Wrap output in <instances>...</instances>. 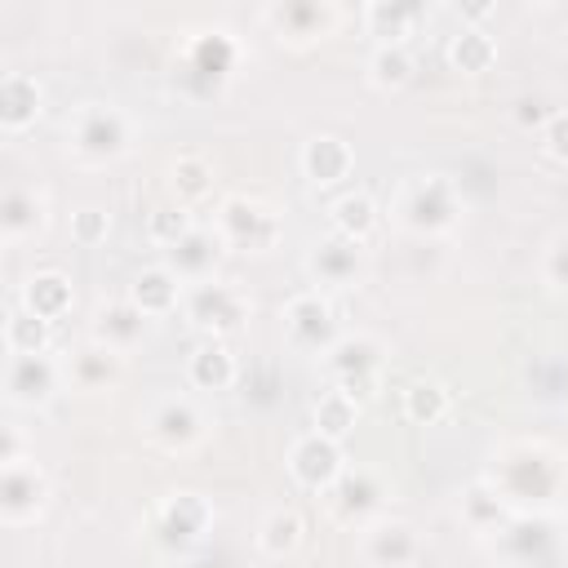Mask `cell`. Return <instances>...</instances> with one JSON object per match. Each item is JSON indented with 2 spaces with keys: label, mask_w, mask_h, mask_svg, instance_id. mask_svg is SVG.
<instances>
[{
  "label": "cell",
  "mask_w": 568,
  "mask_h": 568,
  "mask_svg": "<svg viewBox=\"0 0 568 568\" xmlns=\"http://www.w3.org/2000/svg\"><path fill=\"white\" fill-rule=\"evenodd\" d=\"M484 479L510 501L515 515H550L568 488V453L546 439H506L488 457Z\"/></svg>",
  "instance_id": "obj_1"
},
{
  "label": "cell",
  "mask_w": 568,
  "mask_h": 568,
  "mask_svg": "<svg viewBox=\"0 0 568 568\" xmlns=\"http://www.w3.org/2000/svg\"><path fill=\"white\" fill-rule=\"evenodd\" d=\"M466 213L462 186L448 173H413L399 182L395 200H390V217L395 226H404L408 235H448Z\"/></svg>",
  "instance_id": "obj_2"
},
{
  "label": "cell",
  "mask_w": 568,
  "mask_h": 568,
  "mask_svg": "<svg viewBox=\"0 0 568 568\" xmlns=\"http://www.w3.org/2000/svg\"><path fill=\"white\" fill-rule=\"evenodd\" d=\"M133 124L115 102H80L67 120V151L80 164H111L129 151Z\"/></svg>",
  "instance_id": "obj_3"
},
{
  "label": "cell",
  "mask_w": 568,
  "mask_h": 568,
  "mask_svg": "<svg viewBox=\"0 0 568 568\" xmlns=\"http://www.w3.org/2000/svg\"><path fill=\"white\" fill-rule=\"evenodd\" d=\"M213 231L217 240L231 248V253H248V257H262L280 244L284 235V217L257 200V195H226L213 213Z\"/></svg>",
  "instance_id": "obj_4"
},
{
  "label": "cell",
  "mask_w": 568,
  "mask_h": 568,
  "mask_svg": "<svg viewBox=\"0 0 568 568\" xmlns=\"http://www.w3.org/2000/svg\"><path fill=\"white\" fill-rule=\"evenodd\" d=\"M382 342L368 337V333H342L328 351H324V373L333 377V386L342 395H351L359 408L377 395V382H382Z\"/></svg>",
  "instance_id": "obj_5"
},
{
  "label": "cell",
  "mask_w": 568,
  "mask_h": 568,
  "mask_svg": "<svg viewBox=\"0 0 568 568\" xmlns=\"http://www.w3.org/2000/svg\"><path fill=\"white\" fill-rule=\"evenodd\" d=\"M182 311H186V324L204 337H235L253 311V302L244 297V288L235 284H222V280H204V284H191L182 293Z\"/></svg>",
  "instance_id": "obj_6"
},
{
  "label": "cell",
  "mask_w": 568,
  "mask_h": 568,
  "mask_svg": "<svg viewBox=\"0 0 568 568\" xmlns=\"http://www.w3.org/2000/svg\"><path fill=\"white\" fill-rule=\"evenodd\" d=\"M213 528V506L200 493H169L151 510V541L164 555H191Z\"/></svg>",
  "instance_id": "obj_7"
},
{
  "label": "cell",
  "mask_w": 568,
  "mask_h": 568,
  "mask_svg": "<svg viewBox=\"0 0 568 568\" xmlns=\"http://www.w3.org/2000/svg\"><path fill=\"white\" fill-rule=\"evenodd\" d=\"M284 337L293 351H306V355H324L337 337H342V324H337V306L328 293L320 288H302L284 302Z\"/></svg>",
  "instance_id": "obj_8"
},
{
  "label": "cell",
  "mask_w": 568,
  "mask_h": 568,
  "mask_svg": "<svg viewBox=\"0 0 568 568\" xmlns=\"http://www.w3.org/2000/svg\"><path fill=\"white\" fill-rule=\"evenodd\" d=\"M306 280L311 288L320 293H342V288H355L364 275H368V248L359 240H346L337 231H328L324 240H315L306 248Z\"/></svg>",
  "instance_id": "obj_9"
},
{
  "label": "cell",
  "mask_w": 568,
  "mask_h": 568,
  "mask_svg": "<svg viewBox=\"0 0 568 568\" xmlns=\"http://www.w3.org/2000/svg\"><path fill=\"white\" fill-rule=\"evenodd\" d=\"M342 9L333 0H271L262 4V22L271 27V36L280 44H293V49H306L324 36H333Z\"/></svg>",
  "instance_id": "obj_10"
},
{
  "label": "cell",
  "mask_w": 568,
  "mask_h": 568,
  "mask_svg": "<svg viewBox=\"0 0 568 568\" xmlns=\"http://www.w3.org/2000/svg\"><path fill=\"white\" fill-rule=\"evenodd\" d=\"M555 546H559V524L555 515H515L497 537H493V550L501 564L510 568H546L555 559Z\"/></svg>",
  "instance_id": "obj_11"
},
{
  "label": "cell",
  "mask_w": 568,
  "mask_h": 568,
  "mask_svg": "<svg viewBox=\"0 0 568 568\" xmlns=\"http://www.w3.org/2000/svg\"><path fill=\"white\" fill-rule=\"evenodd\" d=\"M324 506H328L333 524H342V528H368L382 515V506H386V484H382V475H373L364 466H346L342 479L324 493Z\"/></svg>",
  "instance_id": "obj_12"
},
{
  "label": "cell",
  "mask_w": 568,
  "mask_h": 568,
  "mask_svg": "<svg viewBox=\"0 0 568 568\" xmlns=\"http://www.w3.org/2000/svg\"><path fill=\"white\" fill-rule=\"evenodd\" d=\"M49 506V475L36 466V457H18L0 466V519L9 528L36 524Z\"/></svg>",
  "instance_id": "obj_13"
},
{
  "label": "cell",
  "mask_w": 568,
  "mask_h": 568,
  "mask_svg": "<svg viewBox=\"0 0 568 568\" xmlns=\"http://www.w3.org/2000/svg\"><path fill=\"white\" fill-rule=\"evenodd\" d=\"M284 462H288V475H293L302 488H311V493H328V488L342 479V470H346L342 444L328 439V435H320V430L297 435Z\"/></svg>",
  "instance_id": "obj_14"
},
{
  "label": "cell",
  "mask_w": 568,
  "mask_h": 568,
  "mask_svg": "<svg viewBox=\"0 0 568 568\" xmlns=\"http://www.w3.org/2000/svg\"><path fill=\"white\" fill-rule=\"evenodd\" d=\"M204 413L186 395H169L146 413V439L160 453H191L204 439Z\"/></svg>",
  "instance_id": "obj_15"
},
{
  "label": "cell",
  "mask_w": 568,
  "mask_h": 568,
  "mask_svg": "<svg viewBox=\"0 0 568 568\" xmlns=\"http://www.w3.org/2000/svg\"><path fill=\"white\" fill-rule=\"evenodd\" d=\"M62 368L53 355H9L4 364V399L13 408H44L58 395Z\"/></svg>",
  "instance_id": "obj_16"
},
{
  "label": "cell",
  "mask_w": 568,
  "mask_h": 568,
  "mask_svg": "<svg viewBox=\"0 0 568 568\" xmlns=\"http://www.w3.org/2000/svg\"><path fill=\"white\" fill-rule=\"evenodd\" d=\"M235 58H240V44H235L222 27H213V31H195V36L186 40L178 67H182V75L204 80V89H217V84L235 71Z\"/></svg>",
  "instance_id": "obj_17"
},
{
  "label": "cell",
  "mask_w": 568,
  "mask_h": 568,
  "mask_svg": "<svg viewBox=\"0 0 568 568\" xmlns=\"http://www.w3.org/2000/svg\"><path fill=\"white\" fill-rule=\"evenodd\" d=\"M359 555L373 568H413L422 555V537L408 519H373L359 537Z\"/></svg>",
  "instance_id": "obj_18"
},
{
  "label": "cell",
  "mask_w": 568,
  "mask_h": 568,
  "mask_svg": "<svg viewBox=\"0 0 568 568\" xmlns=\"http://www.w3.org/2000/svg\"><path fill=\"white\" fill-rule=\"evenodd\" d=\"M222 253H226V244L217 240V231H213V226H191L178 244H169V248H164V266H169V271L191 288V284L213 280V271H217Z\"/></svg>",
  "instance_id": "obj_19"
},
{
  "label": "cell",
  "mask_w": 568,
  "mask_h": 568,
  "mask_svg": "<svg viewBox=\"0 0 568 568\" xmlns=\"http://www.w3.org/2000/svg\"><path fill=\"white\" fill-rule=\"evenodd\" d=\"M297 164H302V173H306L311 186H337V182L351 178L355 151H351V142L337 138V133H315V138L302 142Z\"/></svg>",
  "instance_id": "obj_20"
},
{
  "label": "cell",
  "mask_w": 568,
  "mask_h": 568,
  "mask_svg": "<svg viewBox=\"0 0 568 568\" xmlns=\"http://www.w3.org/2000/svg\"><path fill=\"white\" fill-rule=\"evenodd\" d=\"M49 222V209H44V195L36 186H4L0 195V240L4 244H22V240H36Z\"/></svg>",
  "instance_id": "obj_21"
},
{
  "label": "cell",
  "mask_w": 568,
  "mask_h": 568,
  "mask_svg": "<svg viewBox=\"0 0 568 568\" xmlns=\"http://www.w3.org/2000/svg\"><path fill=\"white\" fill-rule=\"evenodd\" d=\"M44 111V89L36 75L27 71H4L0 75V129L4 133H22L40 120Z\"/></svg>",
  "instance_id": "obj_22"
},
{
  "label": "cell",
  "mask_w": 568,
  "mask_h": 568,
  "mask_svg": "<svg viewBox=\"0 0 568 568\" xmlns=\"http://www.w3.org/2000/svg\"><path fill=\"white\" fill-rule=\"evenodd\" d=\"M146 324H151V320H146L129 297H115V302H102V306L93 311V342H102V346L129 355V351L146 337Z\"/></svg>",
  "instance_id": "obj_23"
},
{
  "label": "cell",
  "mask_w": 568,
  "mask_h": 568,
  "mask_svg": "<svg viewBox=\"0 0 568 568\" xmlns=\"http://www.w3.org/2000/svg\"><path fill=\"white\" fill-rule=\"evenodd\" d=\"M120 373H124V355L102 346V342H93V337L84 346H75L71 359H67V377L80 390H111L120 382Z\"/></svg>",
  "instance_id": "obj_24"
},
{
  "label": "cell",
  "mask_w": 568,
  "mask_h": 568,
  "mask_svg": "<svg viewBox=\"0 0 568 568\" xmlns=\"http://www.w3.org/2000/svg\"><path fill=\"white\" fill-rule=\"evenodd\" d=\"M422 18H426L422 0H368L364 4V31L377 36V44H404Z\"/></svg>",
  "instance_id": "obj_25"
},
{
  "label": "cell",
  "mask_w": 568,
  "mask_h": 568,
  "mask_svg": "<svg viewBox=\"0 0 568 568\" xmlns=\"http://www.w3.org/2000/svg\"><path fill=\"white\" fill-rule=\"evenodd\" d=\"M182 293H186V284L160 262V266H142L138 275H133V284H129V302L146 315V320H155V315H169L178 302H182Z\"/></svg>",
  "instance_id": "obj_26"
},
{
  "label": "cell",
  "mask_w": 568,
  "mask_h": 568,
  "mask_svg": "<svg viewBox=\"0 0 568 568\" xmlns=\"http://www.w3.org/2000/svg\"><path fill=\"white\" fill-rule=\"evenodd\" d=\"M18 302H22L31 315H40V320L53 324V320H62V315L75 306V288H71V280H67L62 271H36V275L22 280Z\"/></svg>",
  "instance_id": "obj_27"
},
{
  "label": "cell",
  "mask_w": 568,
  "mask_h": 568,
  "mask_svg": "<svg viewBox=\"0 0 568 568\" xmlns=\"http://www.w3.org/2000/svg\"><path fill=\"white\" fill-rule=\"evenodd\" d=\"M235 377H240V364H235L231 346L217 342V337H204L186 355V382L195 390H226V386H235Z\"/></svg>",
  "instance_id": "obj_28"
},
{
  "label": "cell",
  "mask_w": 568,
  "mask_h": 568,
  "mask_svg": "<svg viewBox=\"0 0 568 568\" xmlns=\"http://www.w3.org/2000/svg\"><path fill=\"white\" fill-rule=\"evenodd\" d=\"M510 519H515L510 501H506L488 479H475V484L462 493V524H466L470 532H479V537L493 541Z\"/></svg>",
  "instance_id": "obj_29"
},
{
  "label": "cell",
  "mask_w": 568,
  "mask_h": 568,
  "mask_svg": "<svg viewBox=\"0 0 568 568\" xmlns=\"http://www.w3.org/2000/svg\"><path fill=\"white\" fill-rule=\"evenodd\" d=\"M49 342H53V324L31 315L18 297L9 302L4 311V351L9 355H49Z\"/></svg>",
  "instance_id": "obj_30"
},
{
  "label": "cell",
  "mask_w": 568,
  "mask_h": 568,
  "mask_svg": "<svg viewBox=\"0 0 568 568\" xmlns=\"http://www.w3.org/2000/svg\"><path fill=\"white\" fill-rule=\"evenodd\" d=\"M328 222H333L337 235L368 244L373 231H377V200H373L368 191H342V195L328 204Z\"/></svg>",
  "instance_id": "obj_31"
},
{
  "label": "cell",
  "mask_w": 568,
  "mask_h": 568,
  "mask_svg": "<svg viewBox=\"0 0 568 568\" xmlns=\"http://www.w3.org/2000/svg\"><path fill=\"white\" fill-rule=\"evenodd\" d=\"M302 537H306V524H302V515L293 506H275L257 524V550L266 559H288L302 546Z\"/></svg>",
  "instance_id": "obj_32"
},
{
  "label": "cell",
  "mask_w": 568,
  "mask_h": 568,
  "mask_svg": "<svg viewBox=\"0 0 568 568\" xmlns=\"http://www.w3.org/2000/svg\"><path fill=\"white\" fill-rule=\"evenodd\" d=\"M493 62H497V40H493L484 27H462V31L448 40V67H453V71H462V75H484Z\"/></svg>",
  "instance_id": "obj_33"
},
{
  "label": "cell",
  "mask_w": 568,
  "mask_h": 568,
  "mask_svg": "<svg viewBox=\"0 0 568 568\" xmlns=\"http://www.w3.org/2000/svg\"><path fill=\"white\" fill-rule=\"evenodd\" d=\"M448 404H453V395H448V386L439 377H413L408 390H404V417L417 422V426L444 422L448 417Z\"/></svg>",
  "instance_id": "obj_34"
},
{
  "label": "cell",
  "mask_w": 568,
  "mask_h": 568,
  "mask_svg": "<svg viewBox=\"0 0 568 568\" xmlns=\"http://www.w3.org/2000/svg\"><path fill=\"white\" fill-rule=\"evenodd\" d=\"M169 191L186 209L200 204V200H209V191H213V164L204 155H178L169 164Z\"/></svg>",
  "instance_id": "obj_35"
},
{
  "label": "cell",
  "mask_w": 568,
  "mask_h": 568,
  "mask_svg": "<svg viewBox=\"0 0 568 568\" xmlns=\"http://www.w3.org/2000/svg\"><path fill=\"white\" fill-rule=\"evenodd\" d=\"M355 422H359V404H355L351 395H342L337 386H333V390H324V395L311 404V426H315L320 435L337 439V444L355 430Z\"/></svg>",
  "instance_id": "obj_36"
},
{
  "label": "cell",
  "mask_w": 568,
  "mask_h": 568,
  "mask_svg": "<svg viewBox=\"0 0 568 568\" xmlns=\"http://www.w3.org/2000/svg\"><path fill=\"white\" fill-rule=\"evenodd\" d=\"M413 80V53L408 44H373L368 53V84L382 93H395Z\"/></svg>",
  "instance_id": "obj_37"
},
{
  "label": "cell",
  "mask_w": 568,
  "mask_h": 568,
  "mask_svg": "<svg viewBox=\"0 0 568 568\" xmlns=\"http://www.w3.org/2000/svg\"><path fill=\"white\" fill-rule=\"evenodd\" d=\"M191 226H200V222H195V217H191V209H186V204H178L173 195H169V200H160V204L146 213V235H151L160 248L178 244Z\"/></svg>",
  "instance_id": "obj_38"
},
{
  "label": "cell",
  "mask_w": 568,
  "mask_h": 568,
  "mask_svg": "<svg viewBox=\"0 0 568 568\" xmlns=\"http://www.w3.org/2000/svg\"><path fill=\"white\" fill-rule=\"evenodd\" d=\"M106 231H111V213H106V209L84 204V209L71 213V240H75V244H102Z\"/></svg>",
  "instance_id": "obj_39"
},
{
  "label": "cell",
  "mask_w": 568,
  "mask_h": 568,
  "mask_svg": "<svg viewBox=\"0 0 568 568\" xmlns=\"http://www.w3.org/2000/svg\"><path fill=\"white\" fill-rule=\"evenodd\" d=\"M541 280H546L550 288L568 293V231H559V235L550 240V248H546V257H541Z\"/></svg>",
  "instance_id": "obj_40"
},
{
  "label": "cell",
  "mask_w": 568,
  "mask_h": 568,
  "mask_svg": "<svg viewBox=\"0 0 568 568\" xmlns=\"http://www.w3.org/2000/svg\"><path fill=\"white\" fill-rule=\"evenodd\" d=\"M541 151L559 164H568V111H555L541 129Z\"/></svg>",
  "instance_id": "obj_41"
},
{
  "label": "cell",
  "mask_w": 568,
  "mask_h": 568,
  "mask_svg": "<svg viewBox=\"0 0 568 568\" xmlns=\"http://www.w3.org/2000/svg\"><path fill=\"white\" fill-rule=\"evenodd\" d=\"M550 115H555V111H546L541 98H519V102H515V124H519V129H546Z\"/></svg>",
  "instance_id": "obj_42"
},
{
  "label": "cell",
  "mask_w": 568,
  "mask_h": 568,
  "mask_svg": "<svg viewBox=\"0 0 568 568\" xmlns=\"http://www.w3.org/2000/svg\"><path fill=\"white\" fill-rule=\"evenodd\" d=\"M453 13L462 18V27H479L493 13V0H470V4H453Z\"/></svg>",
  "instance_id": "obj_43"
},
{
  "label": "cell",
  "mask_w": 568,
  "mask_h": 568,
  "mask_svg": "<svg viewBox=\"0 0 568 568\" xmlns=\"http://www.w3.org/2000/svg\"><path fill=\"white\" fill-rule=\"evenodd\" d=\"M18 457H27V453H22V435H18V426H4V430H0V466H9V462H18Z\"/></svg>",
  "instance_id": "obj_44"
}]
</instances>
